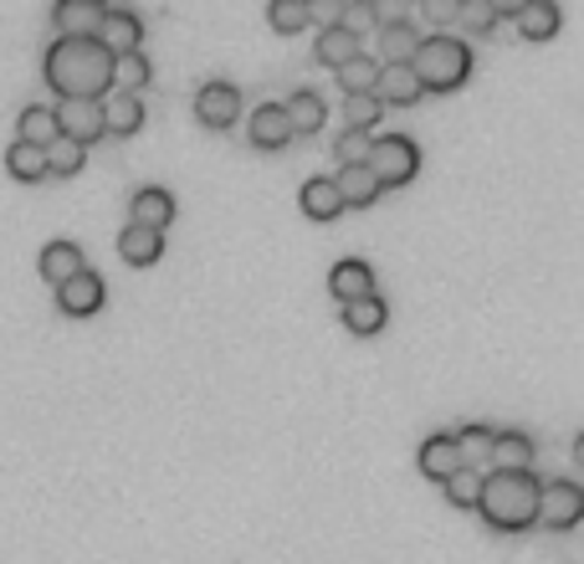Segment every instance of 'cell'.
Listing matches in <instances>:
<instances>
[{
    "label": "cell",
    "mask_w": 584,
    "mask_h": 564,
    "mask_svg": "<svg viewBox=\"0 0 584 564\" xmlns=\"http://www.w3.org/2000/svg\"><path fill=\"white\" fill-rule=\"evenodd\" d=\"M41 72L62 98H103L113 88V52L98 37H57Z\"/></svg>",
    "instance_id": "1"
},
{
    "label": "cell",
    "mask_w": 584,
    "mask_h": 564,
    "mask_svg": "<svg viewBox=\"0 0 584 564\" xmlns=\"http://www.w3.org/2000/svg\"><path fill=\"white\" fill-rule=\"evenodd\" d=\"M477 513L497 528V534L533 528V513H538V477H533V472H497V467L482 472Z\"/></svg>",
    "instance_id": "2"
},
{
    "label": "cell",
    "mask_w": 584,
    "mask_h": 564,
    "mask_svg": "<svg viewBox=\"0 0 584 564\" xmlns=\"http://www.w3.org/2000/svg\"><path fill=\"white\" fill-rule=\"evenodd\" d=\"M411 72L421 82V93H452V88H462L472 78V47L456 31H431L415 47Z\"/></svg>",
    "instance_id": "3"
},
{
    "label": "cell",
    "mask_w": 584,
    "mask_h": 564,
    "mask_svg": "<svg viewBox=\"0 0 584 564\" xmlns=\"http://www.w3.org/2000/svg\"><path fill=\"white\" fill-rule=\"evenodd\" d=\"M370 175L380 180V190H400L411 185L415 170H421V144L411 134H374L370 144Z\"/></svg>",
    "instance_id": "4"
},
{
    "label": "cell",
    "mask_w": 584,
    "mask_h": 564,
    "mask_svg": "<svg viewBox=\"0 0 584 564\" xmlns=\"http://www.w3.org/2000/svg\"><path fill=\"white\" fill-rule=\"evenodd\" d=\"M584 518V487L574 477H548L538 483V513H533V524L544 528H574Z\"/></svg>",
    "instance_id": "5"
},
{
    "label": "cell",
    "mask_w": 584,
    "mask_h": 564,
    "mask_svg": "<svg viewBox=\"0 0 584 564\" xmlns=\"http://www.w3.org/2000/svg\"><path fill=\"white\" fill-rule=\"evenodd\" d=\"M52 113H57V134L72 139V144L88 149L103 139V98H62Z\"/></svg>",
    "instance_id": "6"
},
{
    "label": "cell",
    "mask_w": 584,
    "mask_h": 564,
    "mask_svg": "<svg viewBox=\"0 0 584 564\" xmlns=\"http://www.w3.org/2000/svg\"><path fill=\"white\" fill-rule=\"evenodd\" d=\"M195 119L205 123V129H231V123L241 119V88L226 78H211L200 82L195 93Z\"/></svg>",
    "instance_id": "7"
},
{
    "label": "cell",
    "mask_w": 584,
    "mask_h": 564,
    "mask_svg": "<svg viewBox=\"0 0 584 564\" xmlns=\"http://www.w3.org/2000/svg\"><path fill=\"white\" fill-rule=\"evenodd\" d=\"M103 298H108V282L98 278L93 268H82L78 278H67L62 288H57V309H62L67 319H88V313L103 309Z\"/></svg>",
    "instance_id": "8"
},
{
    "label": "cell",
    "mask_w": 584,
    "mask_h": 564,
    "mask_svg": "<svg viewBox=\"0 0 584 564\" xmlns=\"http://www.w3.org/2000/svg\"><path fill=\"white\" fill-rule=\"evenodd\" d=\"M174 221V195L164 185H139L129 195V226H144V231H160Z\"/></svg>",
    "instance_id": "9"
},
{
    "label": "cell",
    "mask_w": 584,
    "mask_h": 564,
    "mask_svg": "<svg viewBox=\"0 0 584 564\" xmlns=\"http://www.w3.org/2000/svg\"><path fill=\"white\" fill-rule=\"evenodd\" d=\"M329 293H333L339 309L354 303V298H370L374 293V268L364 262V256H339V262L329 268Z\"/></svg>",
    "instance_id": "10"
},
{
    "label": "cell",
    "mask_w": 584,
    "mask_h": 564,
    "mask_svg": "<svg viewBox=\"0 0 584 564\" xmlns=\"http://www.w3.org/2000/svg\"><path fill=\"white\" fill-rule=\"evenodd\" d=\"M98 41H103L113 57L139 52V41H144V21H139L129 6H108V11H103V27H98Z\"/></svg>",
    "instance_id": "11"
},
{
    "label": "cell",
    "mask_w": 584,
    "mask_h": 564,
    "mask_svg": "<svg viewBox=\"0 0 584 564\" xmlns=\"http://www.w3.org/2000/svg\"><path fill=\"white\" fill-rule=\"evenodd\" d=\"M103 11H108V6H98V0H57V6H52V27H57V37H98Z\"/></svg>",
    "instance_id": "12"
},
{
    "label": "cell",
    "mask_w": 584,
    "mask_h": 564,
    "mask_svg": "<svg viewBox=\"0 0 584 564\" xmlns=\"http://www.w3.org/2000/svg\"><path fill=\"white\" fill-rule=\"evenodd\" d=\"M139 129H144V98H139V93H119V88H108V98H103V134L133 139Z\"/></svg>",
    "instance_id": "13"
},
{
    "label": "cell",
    "mask_w": 584,
    "mask_h": 564,
    "mask_svg": "<svg viewBox=\"0 0 584 564\" xmlns=\"http://www.w3.org/2000/svg\"><path fill=\"white\" fill-rule=\"evenodd\" d=\"M374 98H380L385 108L421 103V82H415L411 62H390V68H380V78H374Z\"/></svg>",
    "instance_id": "14"
},
{
    "label": "cell",
    "mask_w": 584,
    "mask_h": 564,
    "mask_svg": "<svg viewBox=\"0 0 584 564\" xmlns=\"http://www.w3.org/2000/svg\"><path fill=\"white\" fill-rule=\"evenodd\" d=\"M37 268H41V278L52 282V288H62L67 278H78V272L88 268V256H82V246H78V242H67V236H57V242H47V246H41Z\"/></svg>",
    "instance_id": "15"
},
{
    "label": "cell",
    "mask_w": 584,
    "mask_h": 564,
    "mask_svg": "<svg viewBox=\"0 0 584 564\" xmlns=\"http://www.w3.org/2000/svg\"><path fill=\"white\" fill-rule=\"evenodd\" d=\"M415 467H421V477H431V483H446V477L462 467V457H456V446H452V431L425 436L421 452H415Z\"/></svg>",
    "instance_id": "16"
},
{
    "label": "cell",
    "mask_w": 584,
    "mask_h": 564,
    "mask_svg": "<svg viewBox=\"0 0 584 564\" xmlns=\"http://www.w3.org/2000/svg\"><path fill=\"white\" fill-rule=\"evenodd\" d=\"M246 134H252V149H288L292 123H288V113H282V103H256Z\"/></svg>",
    "instance_id": "17"
},
{
    "label": "cell",
    "mask_w": 584,
    "mask_h": 564,
    "mask_svg": "<svg viewBox=\"0 0 584 564\" xmlns=\"http://www.w3.org/2000/svg\"><path fill=\"white\" fill-rule=\"evenodd\" d=\"M513 21H518L523 41H548L558 31V21H564V11H558V0H518Z\"/></svg>",
    "instance_id": "18"
},
{
    "label": "cell",
    "mask_w": 584,
    "mask_h": 564,
    "mask_svg": "<svg viewBox=\"0 0 584 564\" xmlns=\"http://www.w3.org/2000/svg\"><path fill=\"white\" fill-rule=\"evenodd\" d=\"M533 436L528 431H492V462L497 472H533Z\"/></svg>",
    "instance_id": "19"
},
{
    "label": "cell",
    "mask_w": 584,
    "mask_h": 564,
    "mask_svg": "<svg viewBox=\"0 0 584 564\" xmlns=\"http://www.w3.org/2000/svg\"><path fill=\"white\" fill-rule=\"evenodd\" d=\"M333 190H339V201L349 205H374L380 201V180L370 175V164H339V175H329Z\"/></svg>",
    "instance_id": "20"
},
{
    "label": "cell",
    "mask_w": 584,
    "mask_h": 564,
    "mask_svg": "<svg viewBox=\"0 0 584 564\" xmlns=\"http://www.w3.org/2000/svg\"><path fill=\"white\" fill-rule=\"evenodd\" d=\"M339 319H344V329L349 334H380V329H385L390 323V309H385V298L380 293H370V298H354V303H344V309H339Z\"/></svg>",
    "instance_id": "21"
},
{
    "label": "cell",
    "mask_w": 584,
    "mask_h": 564,
    "mask_svg": "<svg viewBox=\"0 0 584 564\" xmlns=\"http://www.w3.org/2000/svg\"><path fill=\"white\" fill-rule=\"evenodd\" d=\"M119 256L129 268H154L164 256V236L160 231H144V226H123L119 231Z\"/></svg>",
    "instance_id": "22"
},
{
    "label": "cell",
    "mask_w": 584,
    "mask_h": 564,
    "mask_svg": "<svg viewBox=\"0 0 584 564\" xmlns=\"http://www.w3.org/2000/svg\"><path fill=\"white\" fill-rule=\"evenodd\" d=\"M282 113H288V123H292V134H319L323 129V119H329V103H323L313 88H298V93L282 103Z\"/></svg>",
    "instance_id": "23"
},
{
    "label": "cell",
    "mask_w": 584,
    "mask_h": 564,
    "mask_svg": "<svg viewBox=\"0 0 584 564\" xmlns=\"http://www.w3.org/2000/svg\"><path fill=\"white\" fill-rule=\"evenodd\" d=\"M298 205L308 211V221H333V215L344 211V201H339V190H333L329 175H308L303 190H298Z\"/></svg>",
    "instance_id": "24"
},
{
    "label": "cell",
    "mask_w": 584,
    "mask_h": 564,
    "mask_svg": "<svg viewBox=\"0 0 584 564\" xmlns=\"http://www.w3.org/2000/svg\"><path fill=\"white\" fill-rule=\"evenodd\" d=\"M359 52H364V37H354L349 27H323L319 31V47H313V57H319L323 68H333V72L344 68L349 57H359Z\"/></svg>",
    "instance_id": "25"
},
{
    "label": "cell",
    "mask_w": 584,
    "mask_h": 564,
    "mask_svg": "<svg viewBox=\"0 0 584 564\" xmlns=\"http://www.w3.org/2000/svg\"><path fill=\"white\" fill-rule=\"evenodd\" d=\"M374 41H380V68H390V62H411L415 47H421V31L411 27V21H400V27H380L374 31Z\"/></svg>",
    "instance_id": "26"
},
{
    "label": "cell",
    "mask_w": 584,
    "mask_h": 564,
    "mask_svg": "<svg viewBox=\"0 0 584 564\" xmlns=\"http://www.w3.org/2000/svg\"><path fill=\"white\" fill-rule=\"evenodd\" d=\"M16 139L31 149H47L57 139V113L47 103H27L21 108V123H16Z\"/></svg>",
    "instance_id": "27"
},
{
    "label": "cell",
    "mask_w": 584,
    "mask_h": 564,
    "mask_svg": "<svg viewBox=\"0 0 584 564\" xmlns=\"http://www.w3.org/2000/svg\"><path fill=\"white\" fill-rule=\"evenodd\" d=\"M452 446H456V457H462V467L482 472V462H492V426H462V431H452Z\"/></svg>",
    "instance_id": "28"
},
{
    "label": "cell",
    "mask_w": 584,
    "mask_h": 564,
    "mask_svg": "<svg viewBox=\"0 0 584 564\" xmlns=\"http://www.w3.org/2000/svg\"><path fill=\"white\" fill-rule=\"evenodd\" d=\"M6 170H11V180H21V185L47 180V160H41V149L21 144V139H11V149H6Z\"/></svg>",
    "instance_id": "29"
},
{
    "label": "cell",
    "mask_w": 584,
    "mask_h": 564,
    "mask_svg": "<svg viewBox=\"0 0 584 564\" xmlns=\"http://www.w3.org/2000/svg\"><path fill=\"white\" fill-rule=\"evenodd\" d=\"M41 160H47V175H78L82 164H88V149H82V144H72V139H62V134H57L52 144L41 149Z\"/></svg>",
    "instance_id": "30"
},
{
    "label": "cell",
    "mask_w": 584,
    "mask_h": 564,
    "mask_svg": "<svg viewBox=\"0 0 584 564\" xmlns=\"http://www.w3.org/2000/svg\"><path fill=\"white\" fill-rule=\"evenodd\" d=\"M149 78H154V68H149V57H144V52L113 57V88H119V93H139V88H144Z\"/></svg>",
    "instance_id": "31"
},
{
    "label": "cell",
    "mask_w": 584,
    "mask_h": 564,
    "mask_svg": "<svg viewBox=\"0 0 584 564\" xmlns=\"http://www.w3.org/2000/svg\"><path fill=\"white\" fill-rule=\"evenodd\" d=\"M385 119V103L374 93H344V123L349 129H364V134H374V123Z\"/></svg>",
    "instance_id": "32"
},
{
    "label": "cell",
    "mask_w": 584,
    "mask_h": 564,
    "mask_svg": "<svg viewBox=\"0 0 584 564\" xmlns=\"http://www.w3.org/2000/svg\"><path fill=\"white\" fill-rule=\"evenodd\" d=\"M374 78H380V62H374V52H359V57H349L344 68H339L344 93H374Z\"/></svg>",
    "instance_id": "33"
},
{
    "label": "cell",
    "mask_w": 584,
    "mask_h": 564,
    "mask_svg": "<svg viewBox=\"0 0 584 564\" xmlns=\"http://www.w3.org/2000/svg\"><path fill=\"white\" fill-rule=\"evenodd\" d=\"M266 21H272V31H282V37L303 31L308 27V0H272V6H266Z\"/></svg>",
    "instance_id": "34"
},
{
    "label": "cell",
    "mask_w": 584,
    "mask_h": 564,
    "mask_svg": "<svg viewBox=\"0 0 584 564\" xmlns=\"http://www.w3.org/2000/svg\"><path fill=\"white\" fill-rule=\"evenodd\" d=\"M446 497H452L456 508H477V493H482V472H472V467H456L452 477H446Z\"/></svg>",
    "instance_id": "35"
},
{
    "label": "cell",
    "mask_w": 584,
    "mask_h": 564,
    "mask_svg": "<svg viewBox=\"0 0 584 564\" xmlns=\"http://www.w3.org/2000/svg\"><path fill=\"white\" fill-rule=\"evenodd\" d=\"M370 144H374V134H364V129H344V134L333 139V160L339 164H364L370 160Z\"/></svg>",
    "instance_id": "36"
},
{
    "label": "cell",
    "mask_w": 584,
    "mask_h": 564,
    "mask_svg": "<svg viewBox=\"0 0 584 564\" xmlns=\"http://www.w3.org/2000/svg\"><path fill=\"white\" fill-rule=\"evenodd\" d=\"M456 21L466 31H492L497 27V6L492 0H456Z\"/></svg>",
    "instance_id": "37"
},
{
    "label": "cell",
    "mask_w": 584,
    "mask_h": 564,
    "mask_svg": "<svg viewBox=\"0 0 584 564\" xmlns=\"http://www.w3.org/2000/svg\"><path fill=\"white\" fill-rule=\"evenodd\" d=\"M339 16H344V0H319V6H308V21H323V27H339Z\"/></svg>",
    "instance_id": "38"
},
{
    "label": "cell",
    "mask_w": 584,
    "mask_h": 564,
    "mask_svg": "<svg viewBox=\"0 0 584 564\" xmlns=\"http://www.w3.org/2000/svg\"><path fill=\"white\" fill-rule=\"evenodd\" d=\"M421 16L425 21H436V27H446V21H456V0H425Z\"/></svg>",
    "instance_id": "39"
}]
</instances>
